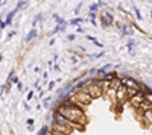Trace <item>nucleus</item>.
<instances>
[{
	"label": "nucleus",
	"mask_w": 152,
	"mask_h": 135,
	"mask_svg": "<svg viewBox=\"0 0 152 135\" xmlns=\"http://www.w3.org/2000/svg\"><path fill=\"white\" fill-rule=\"evenodd\" d=\"M140 91H142V90H140ZM137 93H138V90H134V88H128V99H129V97H133L134 94H137Z\"/></svg>",
	"instance_id": "20"
},
{
	"label": "nucleus",
	"mask_w": 152,
	"mask_h": 135,
	"mask_svg": "<svg viewBox=\"0 0 152 135\" xmlns=\"http://www.w3.org/2000/svg\"><path fill=\"white\" fill-rule=\"evenodd\" d=\"M35 97V91L34 90H31V91H28V100H31V99H34Z\"/></svg>",
	"instance_id": "26"
},
{
	"label": "nucleus",
	"mask_w": 152,
	"mask_h": 135,
	"mask_svg": "<svg viewBox=\"0 0 152 135\" xmlns=\"http://www.w3.org/2000/svg\"><path fill=\"white\" fill-rule=\"evenodd\" d=\"M47 78H49V73L44 71V73H43V79H47Z\"/></svg>",
	"instance_id": "38"
},
{
	"label": "nucleus",
	"mask_w": 152,
	"mask_h": 135,
	"mask_svg": "<svg viewBox=\"0 0 152 135\" xmlns=\"http://www.w3.org/2000/svg\"><path fill=\"white\" fill-rule=\"evenodd\" d=\"M50 100H52L50 96H49V97H44V99H43V106H44V108H47L49 103H50Z\"/></svg>",
	"instance_id": "21"
},
{
	"label": "nucleus",
	"mask_w": 152,
	"mask_h": 135,
	"mask_svg": "<svg viewBox=\"0 0 152 135\" xmlns=\"http://www.w3.org/2000/svg\"><path fill=\"white\" fill-rule=\"evenodd\" d=\"M125 102H128V88L122 85L119 90H116V103L123 105Z\"/></svg>",
	"instance_id": "5"
},
{
	"label": "nucleus",
	"mask_w": 152,
	"mask_h": 135,
	"mask_svg": "<svg viewBox=\"0 0 152 135\" xmlns=\"http://www.w3.org/2000/svg\"><path fill=\"white\" fill-rule=\"evenodd\" d=\"M53 111H58L61 116L67 117L69 120L75 121V123L84 125V126L87 125V121H88V120H87V116H85L84 108L75 105L73 102H71L70 97H65L62 102H61V105L56 106V108H53Z\"/></svg>",
	"instance_id": "1"
},
{
	"label": "nucleus",
	"mask_w": 152,
	"mask_h": 135,
	"mask_svg": "<svg viewBox=\"0 0 152 135\" xmlns=\"http://www.w3.org/2000/svg\"><path fill=\"white\" fill-rule=\"evenodd\" d=\"M5 26H6V23H5V21H2V18H0V30H2V29L5 28Z\"/></svg>",
	"instance_id": "35"
},
{
	"label": "nucleus",
	"mask_w": 152,
	"mask_h": 135,
	"mask_svg": "<svg viewBox=\"0 0 152 135\" xmlns=\"http://www.w3.org/2000/svg\"><path fill=\"white\" fill-rule=\"evenodd\" d=\"M20 9L17 8V6H15V8L14 9H12L11 12H8V15H6V20H5V23H6V26H8V24H11L12 23V18H14L15 17V14H17V12H18Z\"/></svg>",
	"instance_id": "8"
},
{
	"label": "nucleus",
	"mask_w": 152,
	"mask_h": 135,
	"mask_svg": "<svg viewBox=\"0 0 152 135\" xmlns=\"http://www.w3.org/2000/svg\"><path fill=\"white\" fill-rule=\"evenodd\" d=\"M87 91L90 93V96L93 99H99L103 96V88H102V79H97V78H93L91 82L87 85Z\"/></svg>",
	"instance_id": "3"
},
{
	"label": "nucleus",
	"mask_w": 152,
	"mask_h": 135,
	"mask_svg": "<svg viewBox=\"0 0 152 135\" xmlns=\"http://www.w3.org/2000/svg\"><path fill=\"white\" fill-rule=\"evenodd\" d=\"M26 123H28V125H34V118H28V120H26Z\"/></svg>",
	"instance_id": "37"
},
{
	"label": "nucleus",
	"mask_w": 152,
	"mask_h": 135,
	"mask_svg": "<svg viewBox=\"0 0 152 135\" xmlns=\"http://www.w3.org/2000/svg\"><path fill=\"white\" fill-rule=\"evenodd\" d=\"M103 55H105V52H101V53H94V55H91L90 58L91 59H99V58H102Z\"/></svg>",
	"instance_id": "23"
},
{
	"label": "nucleus",
	"mask_w": 152,
	"mask_h": 135,
	"mask_svg": "<svg viewBox=\"0 0 152 135\" xmlns=\"http://www.w3.org/2000/svg\"><path fill=\"white\" fill-rule=\"evenodd\" d=\"M23 108H24V111H31V105H29L28 102L23 103Z\"/></svg>",
	"instance_id": "30"
},
{
	"label": "nucleus",
	"mask_w": 152,
	"mask_h": 135,
	"mask_svg": "<svg viewBox=\"0 0 152 135\" xmlns=\"http://www.w3.org/2000/svg\"><path fill=\"white\" fill-rule=\"evenodd\" d=\"M55 84H56V80H52V82H49V87H47V90H49V91H52V90L55 88Z\"/></svg>",
	"instance_id": "27"
},
{
	"label": "nucleus",
	"mask_w": 152,
	"mask_h": 135,
	"mask_svg": "<svg viewBox=\"0 0 152 135\" xmlns=\"http://www.w3.org/2000/svg\"><path fill=\"white\" fill-rule=\"evenodd\" d=\"M76 32H78V33H85V32H84V29L81 28V26H76Z\"/></svg>",
	"instance_id": "31"
},
{
	"label": "nucleus",
	"mask_w": 152,
	"mask_h": 135,
	"mask_svg": "<svg viewBox=\"0 0 152 135\" xmlns=\"http://www.w3.org/2000/svg\"><path fill=\"white\" fill-rule=\"evenodd\" d=\"M138 118H140V120L143 121V125L146 126V127H151V129H152V109L144 111V112H143Z\"/></svg>",
	"instance_id": "7"
},
{
	"label": "nucleus",
	"mask_w": 152,
	"mask_h": 135,
	"mask_svg": "<svg viewBox=\"0 0 152 135\" xmlns=\"http://www.w3.org/2000/svg\"><path fill=\"white\" fill-rule=\"evenodd\" d=\"M71 62H73V64H76V62H78V59H76L75 56H71Z\"/></svg>",
	"instance_id": "43"
},
{
	"label": "nucleus",
	"mask_w": 152,
	"mask_h": 135,
	"mask_svg": "<svg viewBox=\"0 0 152 135\" xmlns=\"http://www.w3.org/2000/svg\"><path fill=\"white\" fill-rule=\"evenodd\" d=\"M85 38H87V39H88V41H91V43H93L94 46H97V47H101V49H102V47H103V44H102L101 41H97V39H96L94 37H91V35H85Z\"/></svg>",
	"instance_id": "15"
},
{
	"label": "nucleus",
	"mask_w": 152,
	"mask_h": 135,
	"mask_svg": "<svg viewBox=\"0 0 152 135\" xmlns=\"http://www.w3.org/2000/svg\"><path fill=\"white\" fill-rule=\"evenodd\" d=\"M122 82H123V85L126 87V88H134V90H138V91L142 90V84H140V80H137V79L131 78V76L123 78V79H122Z\"/></svg>",
	"instance_id": "6"
},
{
	"label": "nucleus",
	"mask_w": 152,
	"mask_h": 135,
	"mask_svg": "<svg viewBox=\"0 0 152 135\" xmlns=\"http://www.w3.org/2000/svg\"><path fill=\"white\" fill-rule=\"evenodd\" d=\"M151 20H152V11H151Z\"/></svg>",
	"instance_id": "45"
},
{
	"label": "nucleus",
	"mask_w": 152,
	"mask_h": 135,
	"mask_svg": "<svg viewBox=\"0 0 152 135\" xmlns=\"http://www.w3.org/2000/svg\"><path fill=\"white\" fill-rule=\"evenodd\" d=\"M134 14H135L137 20H142V14H140V11H138V8H135V6H134Z\"/></svg>",
	"instance_id": "24"
},
{
	"label": "nucleus",
	"mask_w": 152,
	"mask_h": 135,
	"mask_svg": "<svg viewBox=\"0 0 152 135\" xmlns=\"http://www.w3.org/2000/svg\"><path fill=\"white\" fill-rule=\"evenodd\" d=\"M105 94L113 100V102H116V90H113V88H110L108 91H105Z\"/></svg>",
	"instance_id": "16"
},
{
	"label": "nucleus",
	"mask_w": 152,
	"mask_h": 135,
	"mask_svg": "<svg viewBox=\"0 0 152 135\" xmlns=\"http://www.w3.org/2000/svg\"><path fill=\"white\" fill-rule=\"evenodd\" d=\"M81 8H82V2L79 3V5L76 6V8L73 9V14H75V15H78V14H79V11H81Z\"/></svg>",
	"instance_id": "25"
},
{
	"label": "nucleus",
	"mask_w": 152,
	"mask_h": 135,
	"mask_svg": "<svg viewBox=\"0 0 152 135\" xmlns=\"http://www.w3.org/2000/svg\"><path fill=\"white\" fill-rule=\"evenodd\" d=\"M17 90H18V91H23V84H22V82L17 84Z\"/></svg>",
	"instance_id": "32"
},
{
	"label": "nucleus",
	"mask_w": 152,
	"mask_h": 135,
	"mask_svg": "<svg viewBox=\"0 0 152 135\" xmlns=\"http://www.w3.org/2000/svg\"><path fill=\"white\" fill-rule=\"evenodd\" d=\"M144 100L149 103H152V93H144Z\"/></svg>",
	"instance_id": "22"
},
{
	"label": "nucleus",
	"mask_w": 152,
	"mask_h": 135,
	"mask_svg": "<svg viewBox=\"0 0 152 135\" xmlns=\"http://www.w3.org/2000/svg\"><path fill=\"white\" fill-rule=\"evenodd\" d=\"M88 15H90V18H91V20H94V18H96V12H90Z\"/></svg>",
	"instance_id": "36"
},
{
	"label": "nucleus",
	"mask_w": 152,
	"mask_h": 135,
	"mask_svg": "<svg viewBox=\"0 0 152 135\" xmlns=\"http://www.w3.org/2000/svg\"><path fill=\"white\" fill-rule=\"evenodd\" d=\"M88 20L87 18H82V17H76V18H73V20H70L69 21V24L70 26H79L81 23H87Z\"/></svg>",
	"instance_id": "11"
},
{
	"label": "nucleus",
	"mask_w": 152,
	"mask_h": 135,
	"mask_svg": "<svg viewBox=\"0 0 152 135\" xmlns=\"http://www.w3.org/2000/svg\"><path fill=\"white\" fill-rule=\"evenodd\" d=\"M2 61H3V56H2V55H0V62H2Z\"/></svg>",
	"instance_id": "44"
},
{
	"label": "nucleus",
	"mask_w": 152,
	"mask_h": 135,
	"mask_svg": "<svg viewBox=\"0 0 152 135\" xmlns=\"http://www.w3.org/2000/svg\"><path fill=\"white\" fill-rule=\"evenodd\" d=\"M49 134H50V127H49L47 125H43L41 129L37 132V135H49Z\"/></svg>",
	"instance_id": "14"
},
{
	"label": "nucleus",
	"mask_w": 152,
	"mask_h": 135,
	"mask_svg": "<svg viewBox=\"0 0 152 135\" xmlns=\"http://www.w3.org/2000/svg\"><path fill=\"white\" fill-rule=\"evenodd\" d=\"M90 23L93 24V26H97V21H96V20H90Z\"/></svg>",
	"instance_id": "41"
},
{
	"label": "nucleus",
	"mask_w": 152,
	"mask_h": 135,
	"mask_svg": "<svg viewBox=\"0 0 152 135\" xmlns=\"http://www.w3.org/2000/svg\"><path fill=\"white\" fill-rule=\"evenodd\" d=\"M123 85V82H122V78H114L113 80H111V88H113V90H119V88H120V87Z\"/></svg>",
	"instance_id": "9"
},
{
	"label": "nucleus",
	"mask_w": 152,
	"mask_h": 135,
	"mask_svg": "<svg viewBox=\"0 0 152 135\" xmlns=\"http://www.w3.org/2000/svg\"><path fill=\"white\" fill-rule=\"evenodd\" d=\"M144 102V93L143 91H138L137 94H134L133 97L128 99V103L134 108V109H138V106Z\"/></svg>",
	"instance_id": "4"
},
{
	"label": "nucleus",
	"mask_w": 152,
	"mask_h": 135,
	"mask_svg": "<svg viewBox=\"0 0 152 135\" xmlns=\"http://www.w3.org/2000/svg\"><path fill=\"white\" fill-rule=\"evenodd\" d=\"M134 46H135V41H134L133 38H129V39H128V43H126V47H128L131 52H133V47H134Z\"/></svg>",
	"instance_id": "19"
},
{
	"label": "nucleus",
	"mask_w": 152,
	"mask_h": 135,
	"mask_svg": "<svg viewBox=\"0 0 152 135\" xmlns=\"http://www.w3.org/2000/svg\"><path fill=\"white\" fill-rule=\"evenodd\" d=\"M71 102H73L75 105L78 106H81V108H85L87 105H90L91 102H93V97L90 96V93L87 91V88H82V90H79L75 93V96H71Z\"/></svg>",
	"instance_id": "2"
},
{
	"label": "nucleus",
	"mask_w": 152,
	"mask_h": 135,
	"mask_svg": "<svg viewBox=\"0 0 152 135\" xmlns=\"http://www.w3.org/2000/svg\"><path fill=\"white\" fill-rule=\"evenodd\" d=\"M15 33H17V32H14V30H12V32H9V33H8V39H11L12 37H15Z\"/></svg>",
	"instance_id": "34"
},
{
	"label": "nucleus",
	"mask_w": 152,
	"mask_h": 135,
	"mask_svg": "<svg viewBox=\"0 0 152 135\" xmlns=\"http://www.w3.org/2000/svg\"><path fill=\"white\" fill-rule=\"evenodd\" d=\"M37 35H38V30H37V29H32V30L28 33V35L24 37V43H26V44H28V43H31V41H32V39H34Z\"/></svg>",
	"instance_id": "10"
},
{
	"label": "nucleus",
	"mask_w": 152,
	"mask_h": 135,
	"mask_svg": "<svg viewBox=\"0 0 152 135\" xmlns=\"http://www.w3.org/2000/svg\"><path fill=\"white\" fill-rule=\"evenodd\" d=\"M59 2H61V0H59Z\"/></svg>",
	"instance_id": "46"
},
{
	"label": "nucleus",
	"mask_w": 152,
	"mask_h": 135,
	"mask_svg": "<svg viewBox=\"0 0 152 135\" xmlns=\"http://www.w3.org/2000/svg\"><path fill=\"white\" fill-rule=\"evenodd\" d=\"M52 17H53V20H55V21H56V24H59V26H67V24H69V23L65 21L64 18H61V17H59L58 14H53V15H52Z\"/></svg>",
	"instance_id": "13"
},
{
	"label": "nucleus",
	"mask_w": 152,
	"mask_h": 135,
	"mask_svg": "<svg viewBox=\"0 0 152 135\" xmlns=\"http://www.w3.org/2000/svg\"><path fill=\"white\" fill-rule=\"evenodd\" d=\"M101 6H102V5L99 3V2H97V3H91V5H90V12H96L99 8H101Z\"/></svg>",
	"instance_id": "17"
},
{
	"label": "nucleus",
	"mask_w": 152,
	"mask_h": 135,
	"mask_svg": "<svg viewBox=\"0 0 152 135\" xmlns=\"http://www.w3.org/2000/svg\"><path fill=\"white\" fill-rule=\"evenodd\" d=\"M67 39H69V41H75L76 35H75V33H70V35H67Z\"/></svg>",
	"instance_id": "28"
},
{
	"label": "nucleus",
	"mask_w": 152,
	"mask_h": 135,
	"mask_svg": "<svg viewBox=\"0 0 152 135\" xmlns=\"http://www.w3.org/2000/svg\"><path fill=\"white\" fill-rule=\"evenodd\" d=\"M28 131H29V132H34V131H35L34 125H28Z\"/></svg>",
	"instance_id": "33"
},
{
	"label": "nucleus",
	"mask_w": 152,
	"mask_h": 135,
	"mask_svg": "<svg viewBox=\"0 0 152 135\" xmlns=\"http://www.w3.org/2000/svg\"><path fill=\"white\" fill-rule=\"evenodd\" d=\"M49 135H69V134H62V132H56V131H50Z\"/></svg>",
	"instance_id": "29"
},
{
	"label": "nucleus",
	"mask_w": 152,
	"mask_h": 135,
	"mask_svg": "<svg viewBox=\"0 0 152 135\" xmlns=\"http://www.w3.org/2000/svg\"><path fill=\"white\" fill-rule=\"evenodd\" d=\"M53 70H55V71H59V65H58V64L53 65Z\"/></svg>",
	"instance_id": "40"
},
{
	"label": "nucleus",
	"mask_w": 152,
	"mask_h": 135,
	"mask_svg": "<svg viewBox=\"0 0 152 135\" xmlns=\"http://www.w3.org/2000/svg\"><path fill=\"white\" fill-rule=\"evenodd\" d=\"M102 15H103L105 18H107V21H108V24H110V26L116 21V20H114V17H113V14H111L110 11H105V12H102Z\"/></svg>",
	"instance_id": "12"
},
{
	"label": "nucleus",
	"mask_w": 152,
	"mask_h": 135,
	"mask_svg": "<svg viewBox=\"0 0 152 135\" xmlns=\"http://www.w3.org/2000/svg\"><path fill=\"white\" fill-rule=\"evenodd\" d=\"M41 18H43V14L40 12V14H37V15L34 17V21H32V26H37V23H40V21H41Z\"/></svg>",
	"instance_id": "18"
},
{
	"label": "nucleus",
	"mask_w": 152,
	"mask_h": 135,
	"mask_svg": "<svg viewBox=\"0 0 152 135\" xmlns=\"http://www.w3.org/2000/svg\"><path fill=\"white\" fill-rule=\"evenodd\" d=\"M53 44H55V39H53V38H52V39H50V41H49V46H53Z\"/></svg>",
	"instance_id": "42"
},
{
	"label": "nucleus",
	"mask_w": 152,
	"mask_h": 135,
	"mask_svg": "<svg viewBox=\"0 0 152 135\" xmlns=\"http://www.w3.org/2000/svg\"><path fill=\"white\" fill-rule=\"evenodd\" d=\"M34 71H35V73H41V69H40V67H35Z\"/></svg>",
	"instance_id": "39"
}]
</instances>
